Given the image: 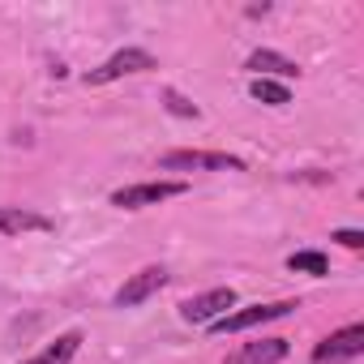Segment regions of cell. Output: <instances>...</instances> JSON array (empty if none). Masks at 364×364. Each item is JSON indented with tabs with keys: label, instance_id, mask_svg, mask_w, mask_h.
<instances>
[{
	"label": "cell",
	"instance_id": "cell-15",
	"mask_svg": "<svg viewBox=\"0 0 364 364\" xmlns=\"http://www.w3.org/2000/svg\"><path fill=\"white\" fill-rule=\"evenodd\" d=\"M330 240H338L343 249H364V232H355V228H338Z\"/></svg>",
	"mask_w": 364,
	"mask_h": 364
},
{
	"label": "cell",
	"instance_id": "cell-13",
	"mask_svg": "<svg viewBox=\"0 0 364 364\" xmlns=\"http://www.w3.org/2000/svg\"><path fill=\"white\" fill-rule=\"evenodd\" d=\"M287 270H296V274H317V279H321V274H330V262L309 249V253H291V257H287Z\"/></svg>",
	"mask_w": 364,
	"mask_h": 364
},
{
	"label": "cell",
	"instance_id": "cell-9",
	"mask_svg": "<svg viewBox=\"0 0 364 364\" xmlns=\"http://www.w3.org/2000/svg\"><path fill=\"white\" fill-rule=\"evenodd\" d=\"M287 351H291L287 338H257V343H245L240 351H232L228 364H279Z\"/></svg>",
	"mask_w": 364,
	"mask_h": 364
},
{
	"label": "cell",
	"instance_id": "cell-12",
	"mask_svg": "<svg viewBox=\"0 0 364 364\" xmlns=\"http://www.w3.org/2000/svg\"><path fill=\"white\" fill-rule=\"evenodd\" d=\"M249 95H253L257 103H270V107H287V103H291L287 86H283V82H270V77H253Z\"/></svg>",
	"mask_w": 364,
	"mask_h": 364
},
{
	"label": "cell",
	"instance_id": "cell-10",
	"mask_svg": "<svg viewBox=\"0 0 364 364\" xmlns=\"http://www.w3.org/2000/svg\"><path fill=\"white\" fill-rule=\"evenodd\" d=\"M245 69H253L257 77H266V73H279V77H296V73H300V65H296V60H287V56H279V52H270V48L253 52V56L245 60Z\"/></svg>",
	"mask_w": 364,
	"mask_h": 364
},
{
	"label": "cell",
	"instance_id": "cell-2",
	"mask_svg": "<svg viewBox=\"0 0 364 364\" xmlns=\"http://www.w3.org/2000/svg\"><path fill=\"white\" fill-rule=\"evenodd\" d=\"M180 193H189L185 180H150V185L116 189V193H112V206H120V210H141V206H159V202L180 198Z\"/></svg>",
	"mask_w": 364,
	"mask_h": 364
},
{
	"label": "cell",
	"instance_id": "cell-11",
	"mask_svg": "<svg viewBox=\"0 0 364 364\" xmlns=\"http://www.w3.org/2000/svg\"><path fill=\"white\" fill-rule=\"evenodd\" d=\"M77 347H82V334L77 330H65V334H56V343H48L35 360H26V364H69L73 355H77Z\"/></svg>",
	"mask_w": 364,
	"mask_h": 364
},
{
	"label": "cell",
	"instance_id": "cell-1",
	"mask_svg": "<svg viewBox=\"0 0 364 364\" xmlns=\"http://www.w3.org/2000/svg\"><path fill=\"white\" fill-rule=\"evenodd\" d=\"M159 171H245V159L219 150H171L159 159Z\"/></svg>",
	"mask_w": 364,
	"mask_h": 364
},
{
	"label": "cell",
	"instance_id": "cell-5",
	"mask_svg": "<svg viewBox=\"0 0 364 364\" xmlns=\"http://www.w3.org/2000/svg\"><path fill=\"white\" fill-rule=\"evenodd\" d=\"M364 355V326H347V330H334L330 338H321L313 347V360L317 364H347Z\"/></svg>",
	"mask_w": 364,
	"mask_h": 364
},
{
	"label": "cell",
	"instance_id": "cell-8",
	"mask_svg": "<svg viewBox=\"0 0 364 364\" xmlns=\"http://www.w3.org/2000/svg\"><path fill=\"white\" fill-rule=\"evenodd\" d=\"M22 232H56V223L39 210L22 206H0V236H22Z\"/></svg>",
	"mask_w": 364,
	"mask_h": 364
},
{
	"label": "cell",
	"instance_id": "cell-6",
	"mask_svg": "<svg viewBox=\"0 0 364 364\" xmlns=\"http://www.w3.org/2000/svg\"><path fill=\"white\" fill-rule=\"evenodd\" d=\"M232 304H236V291H232V287H215V291H202V296L185 300V304H180V317H185L189 326H210V321H219L223 309H232Z\"/></svg>",
	"mask_w": 364,
	"mask_h": 364
},
{
	"label": "cell",
	"instance_id": "cell-3",
	"mask_svg": "<svg viewBox=\"0 0 364 364\" xmlns=\"http://www.w3.org/2000/svg\"><path fill=\"white\" fill-rule=\"evenodd\" d=\"M296 309V300H274V304H249L240 313H223L219 321H210L215 334H240V330H253V326H266L274 317H287Z\"/></svg>",
	"mask_w": 364,
	"mask_h": 364
},
{
	"label": "cell",
	"instance_id": "cell-14",
	"mask_svg": "<svg viewBox=\"0 0 364 364\" xmlns=\"http://www.w3.org/2000/svg\"><path fill=\"white\" fill-rule=\"evenodd\" d=\"M163 107L171 112V116H185V120H198L202 112H198V103H189L180 90H163Z\"/></svg>",
	"mask_w": 364,
	"mask_h": 364
},
{
	"label": "cell",
	"instance_id": "cell-4",
	"mask_svg": "<svg viewBox=\"0 0 364 364\" xmlns=\"http://www.w3.org/2000/svg\"><path fill=\"white\" fill-rule=\"evenodd\" d=\"M150 69H159V60H154L150 52L124 48V52H116L112 60H103L99 69H90V73H86V86H107V82H116V77H124V73H150Z\"/></svg>",
	"mask_w": 364,
	"mask_h": 364
},
{
	"label": "cell",
	"instance_id": "cell-7",
	"mask_svg": "<svg viewBox=\"0 0 364 364\" xmlns=\"http://www.w3.org/2000/svg\"><path fill=\"white\" fill-rule=\"evenodd\" d=\"M163 283H167V270H163V266H146V270H137V274L116 291V309H137V304L150 300Z\"/></svg>",
	"mask_w": 364,
	"mask_h": 364
}]
</instances>
